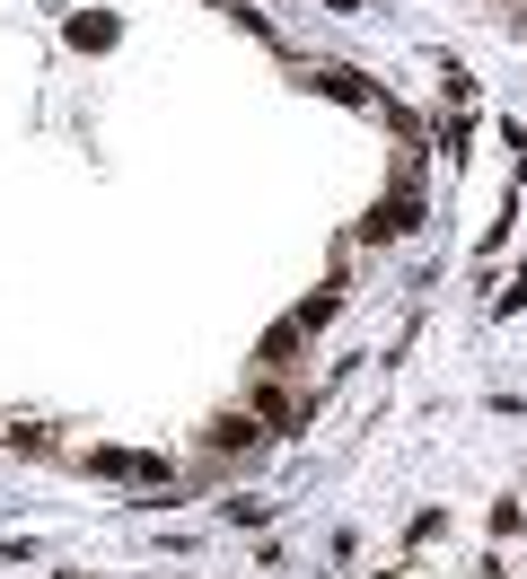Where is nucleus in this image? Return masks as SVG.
<instances>
[{
  "label": "nucleus",
  "instance_id": "f257e3e1",
  "mask_svg": "<svg viewBox=\"0 0 527 579\" xmlns=\"http://www.w3.org/2000/svg\"><path fill=\"white\" fill-rule=\"evenodd\" d=\"M405 228H413V202H378V211L361 220V237H370V246H387V237H405Z\"/></svg>",
  "mask_w": 527,
  "mask_h": 579
},
{
  "label": "nucleus",
  "instance_id": "f03ea898",
  "mask_svg": "<svg viewBox=\"0 0 527 579\" xmlns=\"http://www.w3.org/2000/svg\"><path fill=\"white\" fill-rule=\"evenodd\" d=\"M317 88H326V97H343V106H378V88H370L361 71H317Z\"/></svg>",
  "mask_w": 527,
  "mask_h": 579
},
{
  "label": "nucleus",
  "instance_id": "7ed1b4c3",
  "mask_svg": "<svg viewBox=\"0 0 527 579\" xmlns=\"http://www.w3.org/2000/svg\"><path fill=\"white\" fill-rule=\"evenodd\" d=\"M211 448H255V422H246V413H229V422L211 430Z\"/></svg>",
  "mask_w": 527,
  "mask_h": 579
},
{
  "label": "nucleus",
  "instance_id": "20e7f679",
  "mask_svg": "<svg viewBox=\"0 0 527 579\" xmlns=\"http://www.w3.org/2000/svg\"><path fill=\"white\" fill-rule=\"evenodd\" d=\"M71 579H80V570H71Z\"/></svg>",
  "mask_w": 527,
  "mask_h": 579
}]
</instances>
